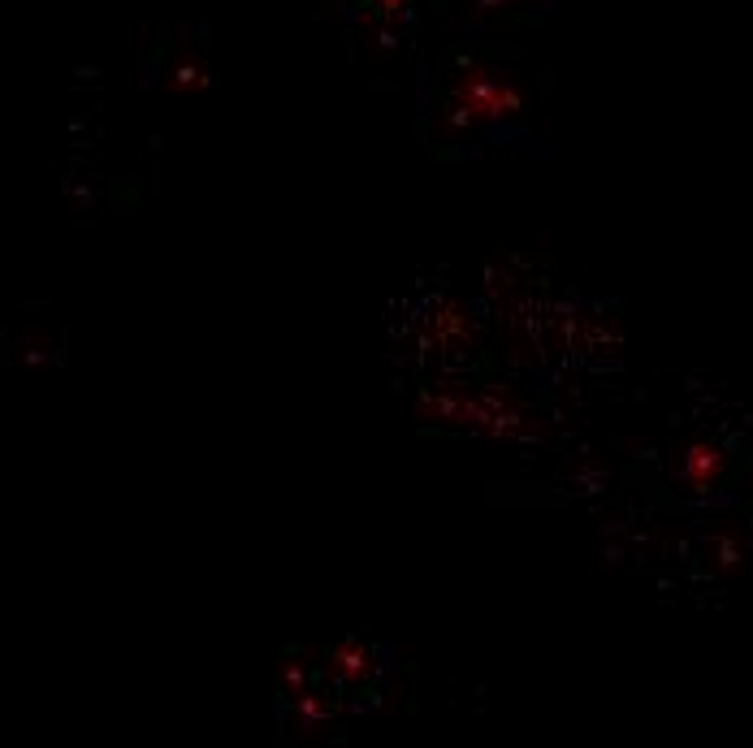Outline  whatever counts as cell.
<instances>
[{
	"mask_svg": "<svg viewBox=\"0 0 753 748\" xmlns=\"http://www.w3.org/2000/svg\"><path fill=\"white\" fill-rule=\"evenodd\" d=\"M715 467H719V459H715V450H693L689 454V476L702 485V481H711L715 476Z\"/></svg>",
	"mask_w": 753,
	"mask_h": 748,
	"instance_id": "1",
	"label": "cell"
}]
</instances>
